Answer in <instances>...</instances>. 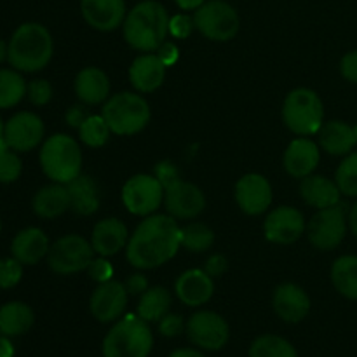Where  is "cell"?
I'll use <instances>...</instances> for the list:
<instances>
[{"instance_id": "obj_13", "label": "cell", "mask_w": 357, "mask_h": 357, "mask_svg": "<svg viewBox=\"0 0 357 357\" xmlns=\"http://www.w3.org/2000/svg\"><path fill=\"white\" fill-rule=\"evenodd\" d=\"M44 122L31 112H20L3 124V142L17 153L37 149L44 139Z\"/></svg>"}, {"instance_id": "obj_43", "label": "cell", "mask_w": 357, "mask_h": 357, "mask_svg": "<svg viewBox=\"0 0 357 357\" xmlns=\"http://www.w3.org/2000/svg\"><path fill=\"white\" fill-rule=\"evenodd\" d=\"M153 176L162 183L164 188H167L169 185H173L174 181L181 180L180 178V169L176 167V164L171 162V160H160L155 167H153Z\"/></svg>"}, {"instance_id": "obj_8", "label": "cell", "mask_w": 357, "mask_h": 357, "mask_svg": "<svg viewBox=\"0 0 357 357\" xmlns=\"http://www.w3.org/2000/svg\"><path fill=\"white\" fill-rule=\"evenodd\" d=\"M94 250L91 241L79 234L63 236L49 248L47 264L52 272L59 275H72L87 271L94 260Z\"/></svg>"}, {"instance_id": "obj_14", "label": "cell", "mask_w": 357, "mask_h": 357, "mask_svg": "<svg viewBox=\"0 0 357 357\" xmlns=\"http://www.w3.org/2000/svg\"><path fill=\"white\" fill-rule=\"evenodd\" d=\"M305 232V218L302 211L291 206H279L272 209L264 222V234L268 243L293 244Z\"/></svg>"}, {"instance_id": "obj_5", "label": "cell", "mask_w": 357, "mask_h": 357, "mask_svg": "<svg viewBox=\"0 0 357 357\" xmlns=\"http://www.w3.org/2000/svg\"><path fill=\"white\" fill-rule=\"evenodd\" d=\"M101 115L114 135L132 136L146 128L152 117V110L142 94L124 91L105 101Z\"/></svg>"}, {"instance_id": "obj_55", "label": "cell", "mask_w": 357, "mask_h": 357, "mask_svg": "<svg viewBox=\"0 0 357 357\" xmlns=\"http://www.w3.org/2000/svg\"><path fill=\"white\" fill-rule=\"evenodd\" d=\"M0 143H3V122L0 119Z\"/></svg>"}, {"instance_id": "obj_15", "label": "cell", "mask_w": 357, "mask_h": 357, "mask_svg": "<svg viewBox=\"0 0 357 357\" xmlns=\"http://www.w3.org/2000/svg\"><path fill=\"white\" fill-rule=\"evenodd\" d=\"M164 206L174 220H194L206 209V195L197 185L178 180L164 192Z\"/></svg>"}, {"instance_id": "obj_38", "label": "cell", "mask_w": 357, "mask_h": 357, "mask_svg": "<svg viewBox=\"0 0 357 357\" xmlns=\"http://www.w3.org/2000/svg\"><path fill=\"white\" fill-rule=\"evenodd\" d=\"M23 162L16 150L6 145V142L0 143V183H13L21 176Z\"/></svg>"}, {"instance_id": "obj_56", "label": "cell", "mask_w": 357, "mask_h": 357, "mask_svg": "<svg viewBox=\"0 0 357 357\" xmlns=\"http://www.w3.org/2000/svg\"><path fill=\"white\" fill-rule=\"evenodd\" d=\"M354 135H356V149H357V124L354 126Z\"/></svg>"}, {"instance_id": "obj_28", "label": "cell", "mask_w": 357, "mask_h": 357, "mask_svg": "<svg viewBox=\"0 0 357 357\" xmlns=\"http://www.w3.org/2000/svg\"><path fill=\"white\" fill-rule=\"evenodd\" d=\"M31 208H33L35 215L45 220H54L58 216L65 215L72 208L68 187L63 183H52L47 185V187H42L33 195Z\"/></svg>"}, {"instance_id": "obj_42", "label": "cell", "mask_w": 357, "mask_h": 357, "mask_svg": "<svg viewBox=\"0 0 357 357\" xmlns=\"http://www.w3.org/2000/svg\"><path fill=\"white\" fill-rule=\"evenodd\" d=\"M194 28V17L187 16V14H176V16L169 17V35H173L174 38H188Z\"/></svg>"}, {"instance_id": "obj_37", "label": "cell", "mask_w": 357, "mask_h": 357, "mask_svg": "<svg viewBox=\"0 0 357 357\" xmlns=\"http://www.w3.org/2000/svg\"><path fill=\"white\" fill-rule=\"evenodd\" d=\"M335 181L340 188L342 195L357 197V152L349 153L342 160L335 173Z\"/></svg>"}, {"instance_id": "obj_57", "label": "cell", "mask_w": 357, "mask_h": 357, "mask_svg": "<svg viewBox=\"0 0 357 357\" xmlns=\"http://www.w3.org/2000/svg\"><path fill=\"white\" fill-rule=\"evenodd\" d=\"M0 230H2V220H0Z\"/></svg>"}, {"instance_id": "obj_40", "label": "cell", "mask_w": 357, "mask_h": 357, "mask_svg": "<svg viewBox=\"0 0 357 357\" xmlns=\"http://www.w3.org/2000/svg\"><path fill=\"white\" fill-rule=\"evenodd\" d=\"M26 96L30 103L44 107L52 100V86L45 79H35L26 86Z\"/></svg>"}, {"instance_id": "obj_34", "label": "cell", "mask_w": 357, "mask_h": 357, "mask_svg": "<svg viewBox=\"0 0 357 357\" xmlns=\"http://www.w3.org/2000/svg\"><path fill=\"white\" fill-rule=\"evenodd\" d=\"M181 248L190 253H204L215 244V232L204 223H188L180 232Z\"/></svg>"}, {"instance_id": "obj_16", "label": "cell", "mask_w": 357, "mask_h": 357, "mask_svg": "<svg viewBox=\"0 0 357 357\" xmlns=\"http://www.w3.org/2000/svg\"><path fill=\"white\" fill-rule=\"evenodd\" d=\"M236 202L250 216L264 215L272 204V185L264 174L248 173L236 183Z\"/></svg>"}, {"instance_id": "obj_3", "label": "cell", "mask_w": 357, "mask_h": 357, "mask_svg": "<svg viewBox=\"0 0 357 357\" xmlns=\"http://www.w3.org/2000/svg\"><path fill=\"white\" fill-rule=\"evenodd\" d=\"M54 42L47 28L40 23H23L7 44V61L17 72L35 73L49 65Z\"/></svg>"}, {"instance_id": "obj_53", "label": "cell", "mask_w": 357, "mask_h": 357, "mask_svg": "<svg viewBox=\"0 0 357 357\" xmlns=\"http://www.w3.org/2000/svg\"><path fill=\"white\" fill-rule=\"evenodd\" d=\"M169 357H206V356L202 354V352L194 351V349H178V351H174Z\"/></svg>"}, {"instance_id": "obj_47", "label": "cell", "mask_w": 357, "mask_h": 357, "mask_svg": "<svg viewBox=\"0 0 357 357\" xmlns=\"http://www.w3.org/2000/svg\"><path fill=\"white\" fill-rule=\"evenodd\" d=\"M149 288V279H146V275L142 274V272H136V274L129 275L128 281H126V289H128L129 295L132 296H142Z\"/></svg>"}, {"instance_id": "obj_33", "label": "cell", "mask_w": 357, "mask_h": 357, "mask_svg": "<svg viewBox=\"0 0 357 357\" xmlns=\"http://www.w3.org/2000/svg\"><path fill=\"white\" fill-rule=\"evenodd\" d=\"M24 79L17 70L2 68L0 70V108H13L26 96Z\"/></svg>"}, {"instance_id": "obj_12", "label": "cell", "mask_w": 357, "mask_h": 357, "mask_svg": "<svg viewBox=\"0 0 357 357\" xmlns=\"http://www.w3.org/2000/svg\"><path fill=\"white\" fill-rule=\"evenodd\" d=\"M188 340L204 351H220L229 342L230 330L227 321L211 310H199L192 314L185 326Z\"/></svg>"}, {"instance_id": "obj_41", "label": "cell", "mask_w": 357, "mask_h": 357, "mask_svg": "<svg viewBox=\"0 0 357 357\" xmlns=\"http://www.w3.org/2000/svg\"><path fill=\"white\" fill-rule=\"evenodd\" d=\"M87 274H89V278L93 279L94 282L101 284V282L112 281V278H114V267H112V264L108 261V258L98 257L94 258V260L91 261L89 267H87Z\"/></svg>"}, {"instance_id": "obj_25", "label": "cell", "mask_w": 357, "mask_h": 357, "mask_svg": "<svg viewBox=\"0 0 357 357\" xmlns=\"http://www.w3.org/2000/svg\"><path fill=\"white\" fill-rule=\"evenodd\" d=\"M73 87L77 98L84 105H100L110 98V79L98 66H87L80 70Z\"/></svg>"}, {"instance_id": "obj_22", "label": "cell", "mask_w": 357, "mask_h": 357, "mask_svg": "<svg viewBox=\"0 0 357 357\" xmlns=\"http://www.w3.org/2000/svg\"><path fill=\"white\" fill-rule=\"evenodd\" d=\"M129 243V232L124 222L119 218H105L94 225L91 244L98 257L110 258L121 253Z\"/></svg>"}, {"instance_id": "obj_49", "label": "cell", "mask_w": 357, "mask_h": 357, "mask_svg": "<svg viewBox=\"0 0 357 357\" xmlns=\"http://www.w3.org/2000/svg\"><path fill=\"white\" fill-rule=\"evenodd\" d=\"M155 54L159 56V59L164 65L173 66L174 63L178 61V58H180V49H178L176 44H173V42H164V44L157 49Z\"/></svg>"}, {"instance_id": "obj_18", "label": "cell", "mask_w": 357, "mask_h": 357, "mask_svg": "<svg viewBox=\"0 0 357 357\" xmlns=\"http://www.w3.org/2000/svg\"><path fill=\"white\" fill-rule=\"evenodd\" d=\"M274 312L286 323H300L310 312V298L302 286L295 282H284L275 288L272 296Z\"/></svg>"}, {"instance_id": "obj_32", "label": "cell", "mask_w": 357, "mask_h": 357, "mask_svg": "<svg viewBox=\"0 0 357 357\" xmlns=\"http://www.w3.org/2000/svg\"><path fill=\"white\" fill-rule=\"evenodd\" d=\"M171 293L164 286H152L146 289L138 302V316L146 323H159L171 309Z\"/></svg>"}, {"instance_id": "obj_26", "label": "cell", "mask_w": 357, "mask_h": 357, "mask_svg": "<svg viewBox=\"0 0 357 357\" xmlns=\"http://www.w3.org/2000/svg\"><path fill=\"white\" fill-rule=\"evenodd\" d=\"M300 195L309 206L316 209H326L340 204L342 192L337 181L323 176V174H310L303 178L300 183Z\"/></svg>"}, {"instance_id": "obj_11", "label": "cell", "mask_w": 357, "mask_h": 357, "mask_svg": "<svg viewBox=\"0 0 357 357\" xmlns=\"http://www.w3.org/2000/svg\"><path fill=\"white\" fill-rule=\"evenodd\" d=\"M164 192L153 174H135L122 187V202L131 215L150 216L164 204Z\"/></svg>"}, {"instance_id": "obj_1", "label": "cell", "mask_w": 357, "mask_h": 357, "mask_svg": "<svg viewBox=\"0 0 357 357\" xmlns=\"http://www.w3.org/2000/svg\"><path fill=\"white\" fill-rule=\"evenodd\" d=\"M181 229L169 215H150L139 222L126 246L128 261L138 271H150L167 264L181 248Z\"/></svg>"}, {"instance_id": "obj_54", "label": "cell", "mask_w": 357, "mask_h": 357, "mask_svg": "<svg viewBox=\"0 0 357 357\" xmlns=\"http://www.w3.org/2000/svg\"><path fill=\"white\" fill-rule=\"evenodd\" d=\"M3 59H7V45L6 42L0 40V63H2Z\"/></svg>"}, {"instance_id": "obj_46", "label": "cell", "mask_w": 357, "mask_h": 357, "mask_svg": "<svg viewBox=\"0 0 357 357\" xmlns=\"http://www.w3.org/2000/svg\"><path fill=\"white\" fill-rule=\"evenodd\" d=\"M227 268H229V261H227V258L223 257V255H211L204 264V271L208 272L213 279L222 278L227 272Z\"/></svg>"}, {"instance_id": "obj_27", "label": "cell", "mask_w": 357, "mask_h": 357, "mask_svg": "<svg viewBox=\"0 0 357 357\" xmlns=\"http://www.w3.org/2000/svg\"><path fill=\"white\" fill-rule=\"evenodd\" d=\"M319 146L330 155H349L356 149L354 126H349L344 121L324 122L319 129Z\"/></svg>"}, {"instance_id": "obj_36", "label": "cell", "mask_w": 357, "mask_h": 357, "mask_svg": "<svg viewBox=\"0 0 357 357\" xmlns=\"http://www.w3.org/2000/svg\"><path fill=\"white\" fill-rule=\"evenodd\" d=\"M77 131H79L80 142L91 149H100V146L107 145L112 135L103 115H89Z\"/></svg>"}, {"instance_id": "obj_45", "label": "cell", "mask_w": 357, "mask_h": 357, "mask_svg": "<svg viewBox=\"0 0 357 357\" xmlns=\"http://www.w3.org/2000/svg\"><path fill=\"white\" fill-rule=\"evenodd\" d=\"M340 73L345 80L357 84V49L347 52L340 61Z\"/></svg>"}, {"instance_id": "obj_4", "label": "cell", "mask_w": 357, "mask_h": 357, "mask_svg": "<svg viewBox=\"0 0 357 357\" xmlns=\"http://www.w3.org/2000/svg\"><path fill=\"white\" fill-rule=\"evenodd\" d=\"M40 167L52 183L68 185L82 174V150L68 135H52L42 143Z\"/></svg>"}, {"instance_id": "obj_52", "label": "cell", "mask_w": 357, "mask_h": 357, "mask_svg": "<svg viewBox=\"0 0 357 357\" xmlns=\"http://www.w3.org/2000/svg\"><path fill=\"white\" fill-rule=\"evenodd\" d=\"M347 220H349V229H351V232L354 234V237L357 239V202L352 206L351 211H349Z\"/></svg>"}, {"instance_id": "obj_50", "label": "cell", "mask_w": 357, "mask_h": 357, "mask_svg": "<svg viewBox=\"0 0 357 357\" xmlns=\"http://www.w3.org/2000/svg\"><path fill=\"white\" fill-rule=\"evenodd\" d=\"M14 356V345L9 340V337H0V357H13Z\"/></svg>"}, {"instance_id": "obj_24", "label": "cell", "mask_w": 357, "mask_h": 357, "mask_svg": "<svg viewBox=\"0 0 357 357\" xmlns=\"http://www.w3.org/2000/svg\"><path fill=\"white\" fill-rule=\"evenodd\" d=\"M49 248L51 244H49L44 230L37 229V227H28L16 234L13 244H10V253L20 264L37 265L42 258L47 257Z\"/></svg>"}, {"instance_id": "obj_7", "label": "cell", "mask_w": 357, "mask_h": 357, "mask_svg": "<svg viewBox=\"0 0 357 357\" xmlns=\"http://www.w3.org/2000/svg\"><path fill=\"white\" fill-rule=\"evenodd\" d=\"M282 121L296 136H312L324 124V105L319 94L307 87L288 93L282 103Z\"/></svg>"}, {"instance_id": "obj_29", "label": "cell", "mask_w": 357, "mask_h": 357, "mask_svg": "<svg viewBox=\"0 0 357 357\" xmlns=\"http://www.w3.org/2000/svg\"><path fill=\"white\" fill-rule=\"evenodd\" d=\"M68 194L72 208L77 215L91 216L100 209V192L94 180L87 174H79L75 180L70 181Z\"/></svg>"}, {"instance_id": "obj_31", "label": "cell", "mask_w": 357, "mask_h": 357, "mask_svg": "<svg viewBox=\"0 0 357 357\" xmlns=\"http://www.w3.org/2000/svg\"><path fill=\"white\" fill-rule=\"evenodd\" d=\"M331 282L342 296L357 300V255H344L333 261Z\"/></svg>"}, {"instance_id": "obj_51", "label": "cell", "mask_w": 357, "mask_h": 357, "mask_svg": "<svg viewBox=\"0 0 357 357\" xmlns=\"http://www.w3.org/2000/svg\"><path fill=\"white\" fill-rule=\"evenodd\" d=\"M174 2L183 10H197L202 3H206V0H174Z\"/></svg>"}, {"instance_id": "obj_44", "label": "cell", "mask_w": 357, "mask_h": 357, "mask_svg": "<svg viewBox=\"0 0 357 357\" xmlns=\"http://www.w3.org/2000/svg\"><path fill=\"white\" fill-rule=\"evenodd\" d=\"M187 326V324L183 323V319H181V316H178V314H169L167 312L166 316L162 317V319L159 321V331L162 337H167V338H174L178 337V335L183 331V328Z\"/></svg>"}, {"instance_id": "obj_19", "label": "cell", "mask_w": 357, "mask_h": 357, "mask_svg": "<svg viewBox=\"0 0 357 357\" xmlns=\"http://www.w3.org/2000/svg\"><path fill=\"white\" fill-rule=\"evenodd\" d=\"M319 160V145L310 138H307V136H300V138L293 139L288 149H286L284 157H282L286 173L293 178H298V180H303V178L314 174Z\"/></svg>"}, {"instance_id": "obj_23", "label": "cell", "mask_w": 357, "mask_h": 357, "mask_svg": "<svg viewBox=\"0 0 357 357\" xmlns=\"http://www.w3.org/2000/svg\"><path fill=\"white\" fill-rule=\"evenodd\" d=\"M167 66L152 52L138 56L129 66V82L136 93H153L159 89L166 80Z\"/></svg>"}, {"instance_id": "obj_6", "label": "cell", "mask_w": 357, "mask_h": 357, "mask_svg": "<svg viewBox=\"0 0 357 357\" xmlns=\"http://www.w3.org/2000/svg\"><path fill=\"white\" fill-rule=\"evenodd\" d=\"M153 335L149 323L139 316H126L117 321L103 340L105 357H149Z\"/></svg>"}, {"instance_id": "obj_30", "label": "cell", "mask_w": 357, "mask_h": 357, "mask_svg": "<svg viewBox=\"0 0 357 357\" xmlns=\"http://www.w3.org/2000/svg\"><path fill=\"white\" fill-rule=\"evenodd\" d=\"M33 310L23 302H9L0 307V333L20 337L33 326Z\"/></svg>"}, {"instance_id": "obj_2", "label": "cell", "mask_w": 357, "mask_h": 357, "mask_svg": "<svg viewBox=\"0 0 357 357\" xmlns=\"http://www.w3.org/2000/svg\"><path fill=\"white\" fill-rule=\"evenodd\" d=\"M124 38L139 52H155L169 33L166 7L155 0H143L132 7L122 23Z\"/></svg>"}, {"instance_id": "obj_9", "label": "cell", "mask_w": 357, "mask_h": 357, "mask_svg": "<svg viewBox=\"0 0 357 357\" xmlns=\"http://www.w3.org/2000/svg\"><path fill=\"white\" fill-rule=\"evenodd\" d=\"M195 28L213 42H229L239 31V14L230 3L209 0L194 14Z\"/></svg>"}, {"instance_id": "obj_10", "label": "cell", "mask_w": 357, "mask_h": 357, "mask_svg": "<svg viewBox=\"0 0 357 357\" xmlns=\"http://www.w3.org/2000/svg\"><path fill=\"white\" fill-rule=\"evenodd\" d=\"M347 227V209L340 202L331 208L317 209V213L307 225V236L316 250L333 251L344 243Z\"/></svg>"}, {"instance_id": "obj_20", "label": "cell", "mask_w": 357, "mask_h": 357, "mask_svg": "<svg viewBox=\"0 0 357 357\" xmlns=\"http://www.w3.org/2000/svg\"><path fill=\"white\" fill-rule=\"evenodd\" d=\"M82 17L98 31H112L124 23L128 10L124 0H80Z\"/></svg>"}, {"instance_id": "obj_48", "label": "cell", "mask_w": 357, "mask_h": 357, "mask_svg": "<svg viewBox=\"0 0 357 357\" xmlns=\"http://www.w3.org/2000/svg\"><path fill=\"white\" fill-rule=\"evenodd\" d=\"M89 112H87L86 105L84 103H79V105H73V107L68 108V112H66L65 119H66V124L70 126V128H75L79 129L80 126L86 122V119L89 117Z\"/></svg>"}, {"instance_id": "obj_17", "label": "cell", "mask_w": 357, "mask_h": 357, "mask_svg": "<svg viewBox=\"0 0 357 357\" xmlns=\"http://www.w3.org/2000/svg\"><path fill=\"white\" fill-rule=\"evenodd\" d=\"M128 289L119 281H107L98 284L89 300V309L93 317L101 323L117 321L128 307Z\"/></svg>"}, {"instance_id": "obj_21", "label": "cell", "mask_w": 357, "mask_h": 357, "mask_svg": "<svg viewBox=\"0 0 357 357\" xmlns=\"http://www.w3.org/2000/svg\"><path fill=\"white\" fill-rule=\"evenodd\" d=\"M174 291L185 305L201 307L211 300L215 293V281L204 268H188L176 279Z\"/></svg>"}, {"instance_id": "obj_39", "label": "cell", "mask_w": 357, "mask_h": 357, "mask_svg": "<svg viewBox=\"0 0 357 357\" xmlns=\"http://www.w3.org/2000/svg\"><path fill=\"white\" fill-rule=\"evenodd\" d=\"M23 278V264L16 258H2L0 260V289H10Z\"/></svg>"}, {"instance_id": "obj_35", "label": "cell", "mask_w": 357, "mask_h": 357, "mask_svg": "<svg viewBox=\"0 0 357 357\" xmlns=\"http://www.w3.org/2000/svg\"><path fill=\"white\" fill-rule=\"evenodd\" d=\"M250 357H298L295 347L278 335H264L251 344Z\"/></svg>"}]
</instances>
